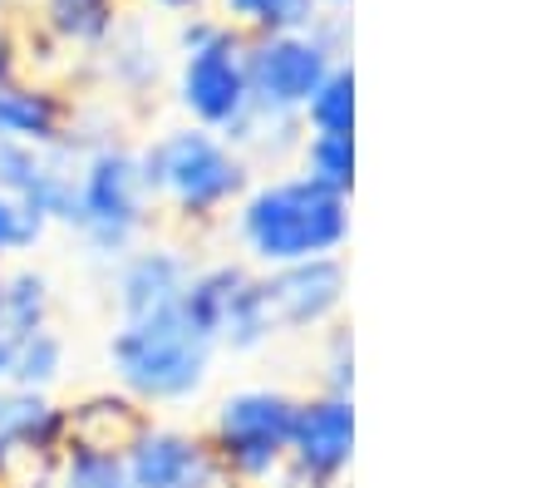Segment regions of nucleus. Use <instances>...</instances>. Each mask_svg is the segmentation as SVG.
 <instances>
[{"label": "nucleus", "mask_w": 556, "mask_h": 488, "mask_svg": "<svg viewBox=\"0 0 556 488\" xmlns=\"http://www.w3.org/2000/svg\"><path fill=\"white\" fill-rule=\"evenodd\" d=\"M148 420L143 404H134L124 390H99L85 400L70 404V439L85 445H104V449H124L138 435V425Z\"/></svg>", "instance_id": "nucleus-18"}, {"label": "nucleus", "mask_w": 556, "mask_h": 488, "mask_svg": "<svg viewBox=\"0 0 556 488\" xmlns=\"http://www.w3.org/2000/svg\"><path fill=\"white\" fill-rule=\"evenodd\" d=\"M0 488H50V474H5Z\"/></svg>", "instance_id": "nucleus-28"}, {"label": "nucleus", "mask_w": 556, "mask_h": 488, "mask_svg": "<svg viewBox=\"0 0 556 488\" xmlns=\"http://www.w3.org/2000/svg\"><path fill=\"white\" fill-rule=\"evenodd\" d=\"M301 395L281 385H237L227 390L207 414L212 459L222 468V484H256L266 488L291 459V425Z\"/></svg>", "instance_id": "nucleus-6"}, {"label": "nucleus", "mask_w": 556, "mask_h": 488, "mask_svg": "<svg viewBox=\"0 0 556 488\" xmlns=\"http://www.w3.org/2000/svg\"><path fill=\"white\" fill-rule=\"evenodd\" d=\"M104 355L114 385L148 414L202 400V390L212 385V365H217V346L182 316V306L143 321H118L109 330Z\"/></svg>", "instance_id": "nucleus-3"}, {"label": "nucleus", "mask_w": 556, "mask_h": 488, "mask_svg": "<svg viewBox=\"0 0 556 488\" xmlns=\"http://www.w3.org/2000/svg\"><path fill=\"white\" fill-rule=\"evenodd\" d=\"M74 138V104L40 79H0V143L64 149Z\"/></svg>", "instance_id": "nucleus-15"}, {"label": "nucleus", "mask_w": 556, "mask_h": 488, "mask_svg": "<svg viewBox=\"0 0 556 488\" xmlns=\"http://www.w3.org/2000/svg\"><path fill=\"white\" fill-rule=\"evenodd\" d=\"M315 5L320 0H222V21L242 30L247 40H256V35H286L315 25Z\"/></svg>", "instance_id": "nucleus-22"}, {"label": "nucleus", "mask_w": 556, "mask_h": 488, "mask_svg": "<svg viewBox=\"0 0 556 488\" xmlns=\"http://www.w3.org/2000/svg\"><path fill=\"white\" fill-rule=\"evenodd\" d=\"M192 252L182 242L168 237H148L138 242L128 256L114 262V311L118 321H143L157 311L182 306V291H188L192 276Z\"/></svg>", "instance_id": "nucleus-13"}, {"label": "nucleus", "mask_w": 556, "mask_h": 488, "mask_svg": "<svg viewBox=\"0 0 556 488\" xmlns=\"http://www.w3.org/2000/svg\"><path fill=\"white\" fill-rule=\"evenodd\" d=\"M266 287V306H271L276 336H311L340 321L350 297V272L340 256H315V262H295V266H276L262 272Z\"/></svg>", "instance_id": "nucleus-11"}, {"label": "nucleus", "mask_w": 556, "mask_h": 488, "mask_svg": "<svg viewBox=\"0 0 556 488\" xmlns=\"http://www.w3.org/2000/svg\"><path fill=\"white\" fill-rule=\"evenodd\" d=\"M5 375H11V340L0 336V385H5Z\"/></svg>", "instance_id": "nucleus-29"}, {"label": "nucleus", "mask_w": 556, "mask_h": 488, "mask_svg": "<svg viewBox=\"0 0 556 488\" xmlns=\"http://www.w3.org/2000/svg\"><path fill=\"white\" fill-rule=\"evenodd\" d=\"M350 198L311 183L305 173H276L242 192L231 208V237L247 266L276 272V266L340 256L350 242Z\"/></svg>", "instance_id": "nucleus-1"}, {"label": "nucleus", "mask_w": 556, "mask_h": 488, "mask_svg": "<svg viewBox=\"0 0 556 488\" xmlns=\"http://www.w3.org/2000/svg\"><path fill=\"white\" fill-rule=\"evenodd\" d=\"M50 237V223L40 213H30L21 198L0 192V266H15Z\"/></svg>", "instance_id": "nucleus-24"}, {"label": "nucleus", "mask_w": 556, "mask_h": 488, "mask_svg": "<svg viewBox=\"0 0 556 488\" xmlns=\"http://www.w3.org/2000/svg\"><path fill=\"white\" fill-rule=\"evenodd\" d=\"M40 25L64 50H104L124 25V0H40Z\"/></svg>", "instance_id": "nucleus-16"}, {"label": "nucleus", "mask_w": 556, "mask_h": 488, "mask_svg": "<svg viewBox=\"0 0 556 488\" xmlns=\"http://www.w3.org/2000/svg\"><path fill=\"white\" fill-rule=\"evenodd\" d=\"M0 5H5V0H0Z\"/></svg>", "instance_id": "nucleus-33"}, {"label": "nucleus", "mask_w": 556, "mask_h": 488, "mask_svg": "<svg viewBox=\"0 0 556 488\" xmlns=\"http://www.w3.org/2000/svg\"><path fill=\"white\" fill-rule=\"evenodd\" d=\"M124 464L134 488H222V468L202 429L153 420V414L124 445Z\"/></svg>", "instance_id": "nucleus-10"}, {"label": "nucleus", "mask_w": 556, "mask_h": 488, "mask_svg": "<svg viewBox=\"0 0 556 488\" xmlns=\"http://www.w3.org/2000/svg\"><path fill=\"white\" fill-rule=\"evenodd\" d=\"M247 35L231 30L227 21L212 15H192L178 30V109L188 124L207 128V134L231 138L252 118V75H247Z\"/></svg>", "instance_id": "nucleus-5"}, {"label": "nucleus", "mask_w": 556, "mask_h": 488, "mask_svg": "<svg viewBox=\"0 0 556 488\" xmlns=\"http://www.w3.org/2000/svg\"><path fill=\"white\" fill-rule=\"evenodd\" d=\"M350 464H355V395H301L286 468L305 488H340Z\"/></svg>", "instance_id": "nucleus-9"}, {"label": "nucleus", "mask_w": 556, "mask_h": 488, "mask_svg": "<svg viewBox=\"0 0 556 488\" xmlns=\"http://www.w3.org/2000/svg\"><path fill=\"white\" fill-rule=\"evenodd\" d=\"M74 168L79 149H30V143H0V192L21 198L50 227H70L74 217Z\"/></svg>", "instance_id": "nucleus-14"}, {"label": "nucleus", "mask_w": 556, "mask_h": 488, "mask_svg": "<svg viewBox=\"0 0 556 488\" xmlns=\"http://www.w3.org/2000/svg\"><path fill=\"white\" fill-rule=\"evenodd\" d=\"M340 64L336 35L320 25L286 35H256L247 45V75H252V109L262 118H295L320 89V79Z\"/></svg>", "instance_id": "nucleus-8"}, {"label": "nucleus", "mask_w": 556, "mask_h": 488, "mask_svg": "<svg viewBox=\"0 0 556 488\" xmlns=\"http://www.w3.org/2000/svg\"><path fill=\"white\" fill-rule=\"evenodd\" d=\"M182 316L227 355H256L276 340V321L266 306L262 272L242 256L198 262L182 291Z\"/></svg>", "instance_id": "nucleus-7"}, {"label": "nucleus", "mask_w": 556, "mask_h": 488, "mask_svg": "<svg viewBox=\"0 0 556 488\" xmlns=\"http://www.w3.org/2000/svg\"><path fill=\"white\" fill-rule=\"evenodd\" d=\"M64 365H70V346H64V336L54 326H45L35 336L11 340V375H5V385L30 395H54V385L64 380Z\"/></svg>", "instance_id": "nucleus-19"}, {"label": "nucleus", "mask_w": 556, "mask_h": 488, "mask_svg": "<svg viewBox=\"0 0 556 488\" xmlns=\"http://www.w3.org/2000/svg\"><path fill=\"white\" fill-rule=\"evenodd\" d=\"M54 326V281L40 266H5V287H0V336L21 340L35 330Z\"/></svg>", "instance_id": "nucleus-17"}, {"label": "nucleus", "mask_w": 556, "mask_h": 488, "mask_svg": "<svg viewBox=\"0 0 556 488\" xmlns=\"http://www.w3.org/2000/svg\"><path fill=\"white\" fill-rule=\"evenodd\" d=\"M138 173L153 208L192 233L227 223L242 192L252 188V163L222 134H207L198 124H178L148 138L138 149Z\"/></svg>", "instance_id": "nucleus-2"}, {"label": "nucleus", "mask_w": 556, "mask_h": 488, "mask_svg": "<svg viewBox=\"0 0 556 488\" xmlns=\"http://www.w3.org/2000/svg\"><path fill=\"white\" fill-rule=\"evenodd\" d=\"M148 5H153V11H173V15H198L212 0H148Z\"/></svg>", "instance_id": "nucleus-27"}, {"label": "nucleus", "mask_w": 556, "mask_h": 488, "mask_svg": "<svg viewBox=\"0 0 556 488\" xmlns=\"http://www.w3.org/2000/svg\"><path fill=\"white\" fill-rule=\"evenodd\" d=\"M320 390L330 395H355V330L326 326V351H320Z\"/></svg>", "instance_id": "nucleus-25"}, {"label": "nucleus", "mask_w": 556, "mask_h": 488, "mask_svg": "<svg viewBox=\"0 0 556 488\" xmlns=\"http://www.w3.org/2000/svg\"><path fill=\"white\" fill-rule=\"evenodd\" d=\"M153 198L138 173V149L124 138L104 134L79 149L74 168V217L70 233L85 242L89 256L114 266L153 233Z\"/></svg>", "instance_id": "nucleus-4"}, {"label": "nucleus", "mask_w": 556, "mask_h": 488, "mask_svg": "<svg viewBox=\"0 0 556 488\" xmlns=\"http://www.w3.org/2000/svg\"><path fill=\"white\" fill-rule=\"evenodd\" d=\"M301 168L311 183L350 198L355 192V134H301V149H295Z\"/></svg>", "instance_id": "nucleus-21"}, {"label": "nucleus", "mask_w": 556, "mask_h": 488, "mask_svg": "<svg viewBox=\"0 0 556 488\" xmlns=\"http://www.w3.org/2000/svg\"><path fill=\"white\" fill-rule=\"evenodd\" d=\"M50 488H134V478H128L124 449L70 439L50 468Z\"/></svg>", "instance_id": "nucleus-20"}, {"label": "nucleus", "mask_w": 556, "mask_h": 488, "mask_svg": "<svg viewBox=\"0 0 556 488\" xmlns=\"http://www.w3.org/2000/svg\"><path fill=\"white\" fill-rule=\"evenodd\" d=\"M21 75V40L5 21H0V79H15Z\"/></svg>", "instance_id": "nucleus-26"}, {"label": "nucleus", "mask_w": 556, "mask_h": 488, "mask_svg": "<svg viewBox=\"0 0 556 488\" xmlns=\"http://www.w3.org/2000/svg\"><path fill=\"white\" fill-rule=\"evenodd\" d=\"M0 287H5V266H0Z\"/></svg>", "instance_id": "nucleus-31"}, {"label": "nucleus", "mask_w": 556, "mask_h": 488, "mask_svg": "<svg viewBox=\"0 0 556 488\" xmlns=\"http://www.w3.org/2000/svg\"><path fill=\"white\" fill-rule=\"evenodd\" d=\"M326 5H345V0H326Z\"/></svg>", "instance_id": "nucleus-32"}, {"label": "nucleus", "mask_w": 556, "mask_h": 488, "mask_svg": "<svg viewBox=\"0 0 556 488\" xmlns=\"http://www.w3.org/2000/svg\"><path fill=\"white\" fill-rule=\"evenodd\" d=\"M64 445H70V404L0 385V478L50 474Z\"/></svg>", "instance_id": "nucleus-12"}, {"label": "nucleus", "mask_w": 556, "mask_h": 488, "mask_svg": "<svg viewBox=\"0 0 556 488\" xmlns=\"http://www.w3.org/2000/svg\"><path fill=\"white\" fill-rule=\"evenodd\" d=\"M222 488H256V484H222Z\"/></svg>", "instance_id": "nucleus-30"}, {"label": "nucleus", "mask_w": 556, "mask_h": 488, "mask_svg": "<svg viewBox=\"0 0 556 488\" xmlns=\"http://www.w3.org/2000/svg\"><path fill=\"white\" fill-rule=\"evenodd\" d=\"M301 128L305 134H355V70L345 60L320 79L311 104L301 109Z\"/></svg>", "instance_id": "nucleus-23"}]
</instances>
